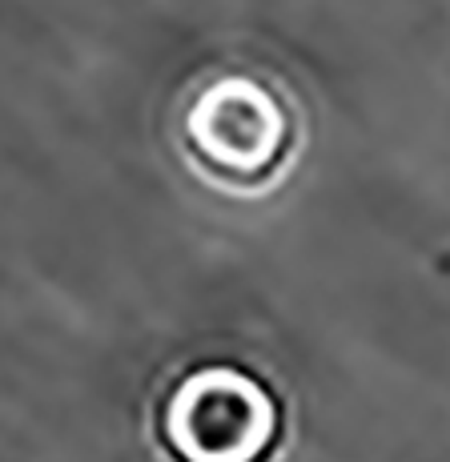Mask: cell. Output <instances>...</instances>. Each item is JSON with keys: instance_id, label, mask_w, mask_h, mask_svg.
<instances>
[{"instance_id": "obj_1", "label": "cell", "mask_w": 450, "mask_h": 462, "mask_svg": "<svg viewBox=\"0 0 450 462\" xmlns=\"http://www.w3.org/2000/svg\"><path fill=\"white\" fill-rule=\"evenodd\" d=\"M181 149L217 189H270L298 149L294 97L250 69H222L193 85L181 105Z\"/></svg>"}, {"instance_id": "obj_2", "label": "cell", "mask_w": 450, "mask_h": 462, "mask_svg": "<svg viewBox=\"0 0 450 462\" xmlns=\"http://www.w3.org/2000/svg\"><path fill=\"white\" fill-rule=\"evenodd\" d=\"M281 434L278 394L242 366H193L157 398V447L170 462H273Z\"/></svg>"}]
</instances>
